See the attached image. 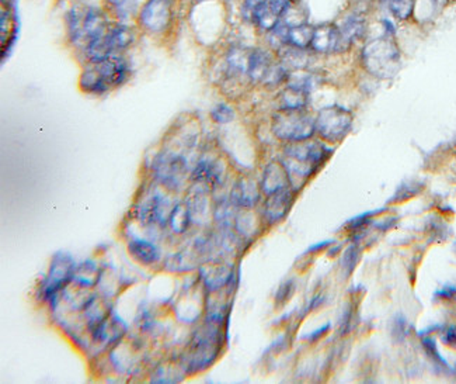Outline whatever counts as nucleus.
Segmentation results:
<instances>
[{"instance_id":"6e6552de","label":"nucleus","mask_w":456,"mask_h":384,"mask_svg":"<svg viewBox=\"0 0 456 384\" xmlns=\"http://www.w3.org/2000/svg\"><path fill=\"white\" fill-rule=\"evenodd\" d=\"M75 270H76V263L73 258L65 252H58L54 256L48 276L42 283V289H41L42 297L46 300L55 299V296L62 289H65L71 281H73Z\"/></svg>"},{"instance_id":"1a4fd4ad","label":"nucleus","mask_w":456,"mask_h":384,"mask_svg":"<svg viewBox=\"0 0 456 384\" xmlns=\"http://www.w3.org/2000/svg\"><path fill=\"white\" fill-rule=\"evenodd\" d=\"M352 116L340 106H329L319 112L316 119V131L327 141L338 142L351 130Z\"/></svg>"},{"instance_id":"6ab92c4d","label":"nucleus","mask_w":456,"mask_h":384,"mask_svg":"<svg viewBox=\"0 0 456 384\" xmlns=\"http://www.w3.org/2000/svg\"><path fill=\"white\" fill-rule=\"evenodd\" d=\"M221 172H222V169L219 168L218 162L201 159L197 164L195 169L192 171L191 179L194 182H207L211 184H217L221 180Z\"/></svg>"},{"instance_id":"393cba45","label":"nucleus","mask_w":456,"mask_h":384,"mask_svg":"<svg viewBox=\"0 0 456 384\" xmlns=\"http://www.w3.org/2000/svg\"><path fill=\"white\" fill-rule=\"evenodd\" d=\"M344 38L348 44H351L354 40L361 38L365 31V21L363 17L358 16H351L347 19V21L340 27Z\"/></svg>"},{"instance_id":"72a5a7b5","label":"nucleus","mask_w":456,"mask_h":384,"mask_svg":"<svg viewBox=\"0 0 456 384\" xmlns=\"http://www.w3.org/2000/svg\"><path fill=\"white\" fill-rule=\"evenodd\" d=\"M329 329V325H326V326H323V328H320V329H318L316 332H313L312 335H311V337H312V340H316L318 337H320V335L323 333V332H326Z\"/></svg>"},{"instance_id":"7c9ffc66","label":"nucleus","mask_w":456,"mask_h":384,"mask_svg":"<svg viewBox=\"0 0 456 384\" xmlns=\"http://www.w3.org/2000/svg\"><path fill=\"white\" fill-rule=\"evenodd\" d=\"M259 3H260V0H244V5L241 8L244 19L253 20V16H255V12H256V8Z\"/></svg>"},{"instance_id":"a878e982","label":"nucleus","mask_w":456,"mask_h":384,"mask_svg":"<svg viewBox=\"0 0 456 384\" xmlns=\"http://www.w3.org/2000/svg\"><path fill=\"white\" fill-rule=\"evenodd\" d=\"M207 196L206 191L202 190H192L188 199L185 200V206L191 214V218L194 220L195 216H204L207 210Z\"/></svg>"},{"instance_id":"f257e3e1","label":"nucleus","mask_w":456,"mask_h":384,"mask_svg":"<svg viewBox=\"0 0 456 384\" xmlns=\"http://www.w3.org/2000/svg\"><path fill=\"white\" fill-rule=\"evenodd\" d=\"M331 150L320 142L300 141L285 148V159L281 161L288 171L291 186L295 180L303 183L329 158Z\"/></svg>"},{"instance_id":"a211bd4d","label":"nucleus","mask_w":456,"mask_h":384,"mask_svg":"<svg viewBox=\"0 0 456 384\" xmlns=\"http://www.w3.org/2000/svg\"><path fill=\"white\" fill-rule=\"evenodd\" d=\"M128 252L140 265H152L161 259V250L150 241L132 238L128 243Z\"/></svg>"},{"instance_id":"412c9836","label":"nucleus","mask_w":456,"mask_h":384,"mask_svg":"<svg viewBox=\"0 0 456 384\" xmlns=\"http://www.w3.org/2000/svg\"><path fill=\"white\" fill-rule=\"evenodd\" d=\"M313 34H315V27L311 24L302 23L298 26H292L289 27V33H288V44L305 50L307 46L312 44Z\"/></svg>"},{"instance_id":"f8f14e48","label":"nucleus","mask_w":456,"mask_h":384,"mask_svg":"<svg viewBox=\"0 0 456 384\" xmlns=\"http://www.w3.org/2000/svg\"><path fill=\"white\" fill-rule=\"evenodd\" d=\"M174 206L170 199L162 193H155L147 198L138 209V218L145 227H166Z\"/></svg>"},{"instance_id":"c756f323","label":"nucleus","mask_w":456,"mask_h":384,"mask_svg":"<svg viewBox=\"0 0 456 384\" xmlns=\"http://www.w3.org/2000/svg\"><path fill=\"white\" fill-rule=\"evenodd\" d=\"M211 117H212L214 121H217L219 124H226V123H230L235 119V112L228 105L219 103L211 112Z\"/></svg>"},{"instance_id":"4be33fe9","label":"nucleus","mask_w":456,"mask_h":384,"mask_svg":"<svg viewBox=\"0 0 456 384\" xmlns=\"http://www.w3.org/2000/svg\"><path fill=\"white\" fill-rule=\"evenodd\" d=\"M308 94L307 91H303L300 89L288 86L282 93H281V106L282 109H305L307 101H308Z\"/></svg>"},{"instance_id":"f3484780","label":"nucleus","mask_w":456,"mask_h":384,"mask_svg":"<svg viewBox=\"0 0 456 384\" xmlns=\"http://www.w3.org/2000/svg\"><path fill=\"white\" fill-rule=\"evenodd\" d=\"M260 199V191L257 189V184L253 180H239L233 189H232V195H230V202L243 209H250L253 206H256V203Z\"/></svg>"},{"instance_id":"c85d7f7f","label":"nucleus","mask_w":456,"mask_h":384,"mask_svg":"<svg viewBox=\"0 0 456 384\" xmlns=\"http://www.w3.org/2000/svg\"><path fill=\"white\" fill-rule=\"evenodd\" d=\"M107 5L120 19L125 20L134 13L136 8V0H107Z\"/></svg>"},{"instance_id":"5701e85b","label":"nucleus","mask_w":456,"mask_h":384,"mask_svg":"<svg viewBox=\"0 0 456 384\" xmlns=\"http://www.w3.org/2000/svg\"><path fill=\"white\" fill-rule=\"evenodd\" d=\"M202 276H204L206 284L211 292L221 289L224 287L232 277V272L226 266H217L210 270L202 272Z\"/></svg>"},{"instance_id":"2eb2a0df","label":"nucleus","mask_w":456,"mask_h":384,"mask_svg":"<svg viewBox=\"0 0 456 384\" xmlns=\"http://www.w3.org/2000/svg\"><path fill=\"white\" fill-rule=\"evenodd\" d=\"M289 186H291V179H289L288 171L284 166V164L271 162L266 168L263 182H262V189L264 193H267L270 196V195L275 193V191L288 189Z\"/></svg>"},{"instance_id":"20e7f679","label":"nucleus","mask_w":456,"mask_h":384,"mask_svg":"<svg viewBox=\"0 0 456 384\" xmlns=\"http://www.w3.org/2000/svg\"><path fill=\"white\" fill-rule=\"evenodd\" d=\"M66 27L71 41L84 46L89 41L103 35L110 23L107 16L97 8H73L66 15Z\"/></svg>"},{"instance_id":"7ed1b4c3","label":"nucleus","mask_w":456,"mask_h":384,"mask_svg":"<svg viewBox=\"0 0 456 384\" xmlns=\"http://www.w3.org/2000/svg\"><path fill=\"white\" fill-rule=\"evenodd\" d=\"M219 321L210 320V324L197 331L191 341L187 358L185 370L199 372L212 365L221 348V329Z\"/></svg>"},{"instance_id":"9d476101","label":"nucleus","mask_w":456,"mask_h":384,"mask_svg":"<svg viewBox=\"0 0 456 384\" xmlns=\"http://www.w3.org/2000/svg\"><path fill=\"white\" fill-rule=\"evenodd\" d=\"M154 175L165 187L176 190L184 183L187 175V161L177 152L163 151L155 158Z\"/></svg>"},{"instance_id":"aec40b11","label":"nucleus","mask_w":456,"mask_h":384,"mask_svg":"<svg viewBox=\"0 0 456 384\" xmlns=\"http://www.w3.org/2000/svg\"><path fill=\"white\" fill-rule=\"evenodd\" d=\"M101 272L98 266L93 261H84L79 266H76L73 281H76L80 287L89 289L98 283Z\"/></svg>"},{"instance_id":"0eeeda50","label":"nucleus","mask_w":456,"mask_h":384,"mask_svg":"<svg viewBox=\"0 0 456 384\" xmlns=\"http://www.w3.org/2000/svg\"><path fill=\"white\" fill-rule=\"evenodd\" d=\"M363 60L367 71L378 78H389L399 61V53L394 42L387 38H376L371 41L363 53Z\"/></svg>"},{"instance_id":"39448f33","label":"nucleus","mask_w":456,"mask_h":384,"mask_svg":"<svg viewBox=\"0 0 456 384\" xmlns=\"http://www.w3.org/2000/svg\"><path fill=\"white\" fill-rule=\"evenodd\" d=\"M134 42V31L125 24H110L107 31L84 45V54L90 62H100L118 55Z\"/></svg>"},{"instance_id":"4468645a","label":"nucleus","mask_w":456,"mask_h":384,"mask_svg":"<svg viewBox=\"0 0 456 384\" xmlns=\"http://www.w3.org/2000/svg\"><path fill=\"white\" fill-rule=\"evenodd\" d=\"M293 203V193L292 190L284 189L280 191H275V193L268 196V200L264 207V214L266 220L268 224H277L281 220H284L291 210V206Z\"/></svg>"},{"instance_id":"dca6fc26","label":"nucleus","mask_w":456,"mask_h":384,"mask_svg":"<svg viewBox=\"0 0 456 384\" xmlns=\"http://www.w3.org/2000/svg\"><path fill=\"white\" fill-rule=\"evenodd\" d=\"M274 67H275V64H273L271 57L266 51L256 50V51L250 53L247 75L251 80L267 83Z\"/></svg>"},{"instance_id":"9b49d317","label":"nucleus","mask_w":456,"mask_h":384,"mask_svg":"<svg viewBox=\"0 0 456 384\" xmlns=\"http://www.w3.org/2000/svg\"><path fill=\"white\" fill-rule=\"evenodd\" d=\"M174 0H147L143 5L139 23L152 34L165 33L173 20Z\"/></svg>"},{"instance_id":"ddd939ff","label":"nucleus","mask_w":456,"mask_h":384,"mask_svg":"<svg viewBox=\"0 0 456 384\" xmlns=\"http://www.w3.org/2000/svg\"><path fill=\"white\" fill-rule=\"evenodd\" d=\"M348 42L344 38L340 27L336 24H322L315 27V34L311 46L318 53H338L348 48Z\"/></svg>"},{"instance_id":"473e14b6","label":"nucleus","mask_w":456,"mask_h":384,"mask_svg":"<svg viewBox=\"0 0 456 384\" xmlns=\"http://www.w3.org/2000/svg\"><path fill=\"white\" fill-rule=\"evenodd\" d=\"M446 338H448L449 345H452V341H456V328H449V331L446 333Z\"/></svg>"},{"instance_id":"423d86ee","label":"nucleus","mask_w":456,"mask_h":384,"mask_svg":"<svg viewBox=\"0 0 456 384\" xmlns=\"http://www.w3.org/2000/svg\"><path fill=\"white\" fill-rule=\"evenodd\" d=\"M273 131L280 139L307 141L316 131V120L305 109H281L274 116Z\"/></svg>"},{"instance_id":"2f4dec72","label":"nucleus","mask_w":456,"mask_h":384,"mask_svg":"<svg viewBox=\"0 0 456 384\" xmlns=\"http://www.w3.org/2000/svg\"><path fill=\"white\" fill-rule=\"evenodd\" d=\"M291 296H292V283L288 281L284 286H281V289L277 295V302L278 303H285L286 299H289Z\"/></svg>"},{"instance_id":"bb28decb","label":"nucleus","mask_w":456,"mask_h":384,"mask_svg":"<svg viewBox=\"0 0 456 384\" xmlns=\"http://www.w3.org/2000/svg\"><path fill=\"white\" fill-rule=\"evenodd\" d=\"M392 13L399 20H408L414 10V0H387Z\"/></svg>"},{"instance_id":"b1692460","label":"nucleus","mask_w":456,"mask_h":384,"mask_svg":"<svg viewBox=\"0 0 456 384\" xmlns=\"http://www.w3.org/2000/svg\"><path fill=\"white\" fill-rule=\"evenodd\" d=\"M191 221H192V218H191V214H190L185 203L174 204V209L172 211L170 221H169V225L172 227V229L177 234H183L187 231Z\"/></svg>"},{"instance_id":"cd10ccee","label":"nucleus","mask_w":456,"mask_h":384,"mask_svg":"<svg viewBox=\"0 0 456 384\" xmlns=\"http://www.w3.org/2000/svg\"><path fill=\"white\" fill-rule=\"evenodd\" d=\"M318 78L312 73H295L289 76V85L292 87L300 89L303 91L309 93L312 89H315V86L318 85Z\"/></svg>"},{"instance_id":"f03ea898","label":"nucleus","mask_w":456,"mask_h":384,"mask_svg":"<svg viewBox=\"0 0 456 384\" xmlns=\"http://www.w3.org/2000/svg\"><path fill=\"white\" fill-rule=\"evenodd\" d=\"M129 76V67L127 61L114 55L100 62H90L82 72L80 87L87 93L103 94L113 89L122 86Z\"/></svg>"}]
</instances>
